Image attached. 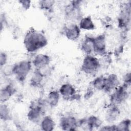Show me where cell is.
<instances>
[{"mask_svg": "<svg viewBox=\"0 0 131 131\" xmlns=\"http://www.w3.org/2000/svg\"><path fill=\"white\" fill-rule=\"evenodd\" d=\"M48 39L44 33L34 28H30L25 34L23 45L29 53H35L46 47Z\"/></svg>", "mask_w": 131, "mask_h": 131, "instance_id": "cell-1", "label": "cell"}, {"mask_svg": "<svg viewBox=\"0 0 131 131\" xmlns=\"http://www.w3.org/2000/svg\"><path fill=\"white\" fill-rule=\"evenodd\" d=\"M48 107L45 98H39L33 100L29 105L27 113L28 120L32 123L39 124L42 118L46 115Z\"/></svg>", "mask_w": 131, "mask_h": 131, "instance_id": "cell-2", "label": "cell"}, {"mask_svg": "<svg viewBox=\"0 0 131 131\" xmlns=\"http://www.w3.org/2000/svg\"><path fill=\"white\" fill-rule=\"evenodd\" d=\"M32 61L29 59L22 60L11 66L12 75L19 83H24L33 69Z\"/></svg>", "mask_w": 131, "mask_h": 131, "instance_id": "cell-3", "label": "cell"}, {"mask_svg": "<svg viewBox=\"0 0 131 131\" xmlns=\"http://www.w3.org/2000/svg\"><path fill=\"white\" fill-rule=\"evenodd\" d=\"M82 1H72L65 6L64 16L68 23L78 24L82 18Z\"/></svg>", "mask_w": 131, "mask_h": 131, "instance_id": "cell-4", "label": "cell"}, {"mask_svg": "<svg viewBox=\"0 0 131 131\" xmlns=\"http://www.w3.org/2000/svg\"><path fill=\"white\" fill-rule=\"evenodd\" d=\"M101 67L100 59L94 55H85L82 59L80 70L86 75H94Z\"/></svg>", "mask_w": 131, "mask_h": 131, "instance_id": "cell-5", "label": "cell"}, {"mask_svg": "<svg viewBox=\"0 0 131 131\" xmlns=\"http://www.w3.org/2000/svg\"><path fill=\"white\" fill-rule=\"evenodd\" d=\"M130 1H128L121 5L117 20L118 27L121 31L128 32L130 30Z\"/></svg>", "mask_w": 131, "mask_h": 131, "instance_id": "cell-6", "label": "cell"}, {"mask_svg": "<svg viewBox=\"0 0 131 131\" xmlns=\"http://www.w3.org/2000/svg\"><path fill=\"white\" fill-rule=\"evenodd\" d=\"M130 87L124 84H120L111 93L109 98L110 104L119 106L126 102L130 96Z\"/></svg>", "mask_w": 131, "mask_h": 131, "instance_id": "cell-7", "label": "cell"}, {"mask_svg": "<svg viewBox=\"0 0 131 131\" xmlns=\"http://www.w3.org/2000/svg\"><path fill=\"white\" fill-rule=\"evenodd\" d=\"M58 91L61 97L66 101H72L80 99V95L77 93L75 88L71 83L62 84L59 88Z\"/></svg>", "mask_w": 131, "mask_h": 131, "instance_id": "cell-8", "label": "cell"}, {"mask_svg": "<svg viewBox=\"0 0 131 131\" xmlns=\"http://www.w3.org/2000/svg\"><path fill=\"white\" fill-rule=\"evenodd\" d=\"M107 53V41L105 34L102 33L94 36L93 54L102 57Z\"/></svg>", "mask_w": 131, "mask_h": 131, "instance_id": "cell-9", "label": "cell"}, {"mask_svg": "<svg viewBox=\"0 0 131 131\" xmlns=\"http://www.w3.org/2000/svg\"><path fill=\"white\" fill-rule=\"evenodd\" d=\"M59 125L61 129L66 131L78 129V119L71 114L64 115L59 119Z\"/></svg>", "mask_w": 131, "mask_h": 131, "instance_id": "cell-10", "label": "cell"}, {"mask_svg": "<svg viewBox=\"0 0 131 131\" xmlns=\"http://www.w3.org/2000/svg\"><path fill=\"white\" fill-rule=\"evenodd\" d=\"M81 31L78 24L70 23L63 27L62 33L68 40L75 41L79 38Z\"/></svg>", "mask_w": 131, "mask_h": 131, "instance_id": "cell-11", "label": "cell"}, {"mask_svg": "<svg viewBox=\"0 0 131 131\" xmlns=\"http://www.w3.org/2000/svg\"><path fill=\"white\" fill-rule=\"evenodd\" d=\"M31 61L34 69L42 70L49 66L51 61V57L47 54L39 53L33 57Z\"/></svg>", "mask_w": 131, "mask_h": 131, "instance_id": "cell-12", "label": "cell"}, {"mask_svg": "<svg viewBox=\"0 0 131 131\" xmlns=\"http://www.w3.org/2000/svg\"><path fill=\"white\" fill-rule=\"evenodd\" d=\"M121 111L119 106L109 104L105 113L104 118L108 124L114 123L119 118Z\"/></svg>", "mask_w": 131, "mask_h": 131, "instance_id": "cell-13", "label": "cell"}, {"mask_svg": "<svg viewBox=\"0 0 131 131\" xmlns=\"http://www.w3.org/2000/svg\"><path fill=\"white\" fill-rule=\"evenodd\" d=\"M17 92L16 88L13 83L10 82L2 87L0 90L1 103H6Z\"/></svg>", "mask_w": 131, "mask_h": 131, "instance_id": "cell-14", "label": "cell"}, {"mask_svg": "<svg viewBox=\"0 0 131 131\" xmlns=\"http://www.w3.org/2000/svg\"><path fill=\"white\" fill-rule=\"evenodd\" d=\"M46 75L38 69H34L29 79V84L33 88H40L43 84Z\"/></svg>", "mask_w": 131, "mask_h": 131, "instance_id": "cell-15", "label": "cell"}, {"mask_svg": "<svg viewBox=\"0 0 131 131\" xmlns=\"http://www.w3.org/2000/svg\"><path fill=\"white\" fill-rule=\"evenodd\" d=\"M120 84L118 76L115 73H111L106 76V84L103 92L106 93H111Z\"/></svg>", "mask_w": 131, "mask_h": 131, "instance_id": "cell-16", "label": "cell"}, {"mask_svg": "<svg viewBox=\"0 0 131 131\" xmlns=\"http://www.w3.org/2000/svg\"><path fill=\"white\" fill-rule=\"evenodd\" d=\"M93 37L85 35L80 43V49L85 55H93Z\"/></svg>", "mask_w": 131, "mask_h": 131, "instance_id": "cell-17", "label": "cell"}, {"mask_svg": "<svg viewBox=\"0 0 131 131\" xmlns=\"http://www.w3.org/2000/svg\"><path fill=\"white\" fill-rule=\"evenodd\" d=\"M60 97L58 90H53L50 91L45 98L48 107L51 108L56 107L59 104Z\"/></svg>", "mask_w": 131, "mask_h": 131, "instance_id": "cell-18", "label": "cell"}, {"mask_svg": "<svg viewBox=\"0 0 131 131\" xmlns=\"http://www.w3.org/2000/svg\"><path fill=\"white\" fill-rule=\"evenodd\" d=\"M78 25L81 30L93 31L96 29V25L90 15L83 16Z\"/></svg>", "mask_w": 131, "mask_h": 131, "instance_id": "cell-19", "label": "cell"}, {"mask_svg": "<svg viewBox=\"0 0 131 131\" xmlns=\"http://www.w3.org/2000/svg\"><path fill=\"white\" fill-rule=\"evenodd\" d=\"M39 126L40 129L43 131H52L56 126V123L53 118L50 115H45L42 118Z\"/></svg>", "mask_w": 131, "mask_h": 131, "instance_id": "cell-20", "label": "cell"}, {"mask_svg": "<svg viewBox=\"0 0 131 131\" xmlns=\"http://www.w3.org/2000/svg\"><path fill=\"white\" fill-rule=\"evenodd\" d=\"M85 118L88 130H93L96 129H99L103 125L102 121L97 116L92 115Z\"/></svg>", "mask_w": 131, "mask_h": 131, "instance_id": "cell-21", "label": "cell"}, {"mask_svg": "<svg viewBox=\"0 0 131 131\" xmlns=\"http://www.w3.org/2000/svg\"><path fill=\"white\" fill-rule=\"evenodd\" d=\"M106 84V76L99 75L96 77L91 81V86L96 90L103 91Z\"/></svg>", "mask_w": 131, "mask_h": 131, "instance_id": "cell-22", "label": "cell"}, {"mask_svg": "<svg viewBox=\"0 0 131 131\" xmlns=\"http://www.w3.org/2000/svg\"><path fill=\"white\" fill-rule=\"evenodd\" d=\"M0 119L4 122L12 120V115L10 108L6 103H1Z\"/></svg>", "mask_w": 131, "mask_h": 131, "instance_id": "cell-23", "label": "cell"}, {"mask_svg": "<svg viewBox=\"0 0 131 131\" xmlns=\"http://www.w3.org/2000/svg\"><path fill=\"white\" fill-rule=\"evenodd\" d=\"M55 2L54 1L41 0L38 2L39 8L48 13H52L54 10Z\"/></svg>", "mask_w": 131, "mask_h": 131, "instance_id": "cell-24", "label": "cell"}, {"mask_svg": "<svg viewBox=\"0 0 131 131\" xmlns=\"http://www.w3.org/2000/svg\"><path fill=\"white\" fill-rule=\"evenodd\" d=\"M116 125V130L119 131H129L130 130L131 121L128 118L124 119L119 122Z\"/></svg>", "mask_w": 131, "mask_h": 131, "instance_id": "cell-25", "label": "cell"}, {"mask_svg": "<svg viewBox=\"0 0 131 131\" xmlns=\"http://www.w3.org/2000/svg\"><path fill=\"white\" fill-rule=\"evenodd\" d=\"M8 56L7 54L4 51H1L0 53V67L3 68L7 64Z\"/></svg>", "mask_w": 131, "mask_h": 131, "instance_id": "cell-26", "label": "cell"}, {"mask_svg": "<svg viewBox=\"0 0 131 131\" xmlns=\"http://www.w3.org/2000/svg\"><path fill=\"white\" fill-rule=\"evenodd\" d=\"M127 86H130L131 85V73L130 72H126L123 77V83Z\"/></svg>", "mask_w": 131, "mask_h": 131, "instance_id": "cell-27", "label": "cell"}, {"mask_svg": "<svg viewBox=\"0 0 131 131\" xmlns=\"http://www.w3.org/2000/svg\"><path fill=\"white\" fill-rule=\"evenodd\" d=\"M18 3L24 10H29L31 6V1L29 0H21L19 1Z\"/></svg>", "mask_w": 131, "mask_h": 131, "instance_id": "cell-28", "label": "cell"}, {"mask_svg": "<svg viewBox=\"0 0 131 131\" xmlns=\"http://www.w3.org/2000/svg\"><path fill=\"white\" fill-rule=\"evenodd\" d=\"M98 130H117L116 125L115 124H108L107 125H102Z\"/></svg>", "mask_w": 131, "mask_h": 131, "instance_id": "cell-29", "label": "cell"}, {"mask_svg": "<svg viewBox=\"0 0 131 131\" xmlns=\"http://www.w3.org/2000/svg\"><path fill=\"white\" fill-rule=\"evenodd\" d=\"M94 89L92 86H90L86 90V91H85V93L84 94V96H83L84 99L88 100V99H90L93 96V95L94 94Z\"/></svg>", "mask_w": 131, "mask_h": 131, "instance_id": "cell-30", "label": "cell"}, {"mask_svg": "<svg viewBox=\"0 0 131 131\" xmlns=\"http://www.w3.org/2000/svg\"><path fill=\"white\" fill-rule=\"evenodd\" d=\"M8 26V21L5 16V14H1V30L2 31V30L4 29Z\"/></svg>", "mask_w": 131, "mask_h": 131, "instance_id": "cell-31", "label": "cell"}, {"mask_svg": "<svg viewBox=\"0 0 131 131\" xmlns=\"http://www.w3.org/2000/svg\"><path fill=\"white\" fill-rule=\"evenodd\" d=\"M124 45L120 44L117 48H116L114 52V54L116 57H119L123 52Z\"/></svg>", "mask_w": 131, "mask_h": 131, "instance_id": "cell-32", "label": "cell"}]
</instances>
